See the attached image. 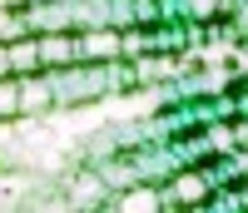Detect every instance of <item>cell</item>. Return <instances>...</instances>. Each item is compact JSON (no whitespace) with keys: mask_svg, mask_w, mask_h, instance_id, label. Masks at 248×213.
<instances>
[{"mask_svg":"<svg viewBox=\"0 0 248 213\" xmlns=\"http://www.w3.org/2000/svg\"><path fill=\"white\" fill-rule=\"evenodd\" d=\"M114 50H119V40H114V35H105V30L79 40V55H85V60H109Z\"/></svg>","mask_w":248,"mask_h":213,"instance_id":"cell-1","label":"cell"},{"mask_svg":"<svg viewBox=\"0 0 248 213\" xmlns=\"http://www.w3.org/2000/svg\"><path fill=\"white\" fill-rule=\"evenodd\" d=\"M70 198H75L70 208H90L94 198H105V174H99V179H79V183H75V194H70Z\"/></svg>","mask_w":248,"mask_h":213,"instance_id":"cell-2","label":"cell"},{"mask_svg":"<svg viewBox=\"0 0 248 213\" xmlns=\"http://www.w3.org/2000/svg\"><path fill=\"white\" fill-rule=\"evenodd\" d=\"M203 194H209V183H203V179H194V174L174 183V203H199Z\"/></svg>","mask_w":248,"mask_h":213,"instance_id":"cell-3","label":"cell"},{"mask_svg":"<svg viewBox=\"0 0 248 213\" xmlns=\"http://www.w3.org/2000/svg\"><path fill=\"white\" fill-rule=\"evenodd\" d=\"M79 50L70 45V40H45V45H40V60H50V65H65V60H75Z\"/></svg>","mask_w":248,"mask_h":213,"instance_id":"cell-4","label":"cell"},{"mask_svg":"<svg viewBox=\"0 0 248 213\" xmlns=\"http://www.w3.org/2000/svg\"><path fill=\"white\" fill-rule=\"evenodd\" d=\"M114 208H129V213H149V208H159V198L149 194V188H134V194H124Z\"/></svg>","mask_w":248,"mask_h":213,"instance_id":"cell-5","label":"cell"},{"mask_svg":"<svg viewBox=\"0 0 248 213\" xmlns=\"http://www.w3.org/2000/svg\"><path fill=\"white\" fill-rule=\"evenodd\" d=\"M50 94H55V84H25V90H20V104H25V109H40V104H50Z\"/></svg>","mask_w":248,"mask_h":213,"instance_id":"cell-6","label":"cell"},{"mask_svg":"<svg viewBox=\"0 0 248 213\" xmlns=\"http://www.w3.org/2000/svg\"><path fill=\"white\" fill-rule=\"evenodd\" d=\"M15 104H20V90L15 84H0V114H10Z\"/></svg>","mask_w":248,"mask_h":213,"instance_id":"cell-7","label":"cell"},{"mask_svg":"<svg viewBox=\"0 0 248 213\" xmlns=\"http://www.w3.org/2000/svg\"><path fill=\"white\" fill-rule=\"evenodd\" d=\"M30 60H40V50H30V45H20V50H10V65H30Z\"/></svg>","mask_w":248,"mask_h":213,"instance_id":"cell-8","label":"cell"},{"mask_svg":"<svg viewBox=\"0 0 248 213\" xmlns=\"http://www.w3.org/2000/svg\"><path fill=\"white\" fill-rule=\"evenodd\" d=\"M134 168H105V183H129Z\"/></svg>","mask_w":248,"mask_h":213,"instance_id":"cell-9","label":"cell"},{"mask_svg":"<svg viewBox=\"0 0 248 213\" xmlns=\"http://www.w3.org/2000/svg\"><path fill=\"white\" fill-rule=\"evenodd\" d=\"M214 5H218V0H194V10H199V15H214Z\"/></svg>","mask_w":248,"mask_h":213,"instance_id":"cell-10","label":"cell"},{"mask_svg":"<svg viewBox=\"0 0 248 213\" xmlns=\"http://www.w3.org/2000/svg\"><path fill=\"white\" fill-rule=\"evenodd\" d=\"M0 70H10V50H0Z\"/></svg>","mask_w":248,"mask_h":213,"instance_id":"cell-11","label":"cell"}]
</instances>
